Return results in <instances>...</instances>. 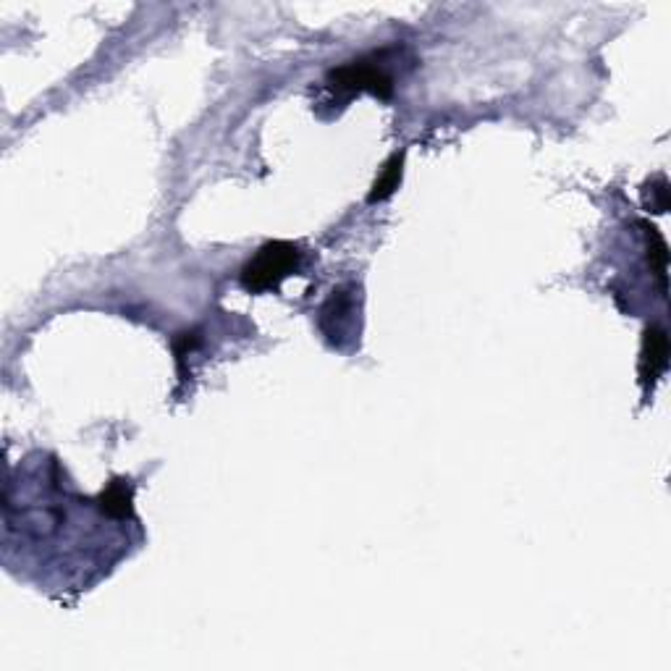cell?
<instances>
[{
  "label": "cell",
  "mask_w": 671,
  "mask_h": 671,
  "mask_svg": "<svg viewBox=\"0 0 671 671\" xmlns=\"http://www.w3.org/2000/svg\"><path fill=\"white\" fill-rule=\"evenodd\" d=\"M299 260H302V252L294 242L278 239V242L263 244L242 268V286L252 294L278 289L299 268Z\"/></svg>",
  "instance_id": "6da1fadb"
},
{
  "label": "cell",
  "mask_w": 671,
  "mask_h": 671,
  "mask_svg": "<svg viewBox=\"0 0 671 671\" xmlns=\"http://www.w3.org/2000/svg\"><path fill=\"white\" fill-rule=\"evenodd\" d=\"M197 344H200V331H184V333H179L176 339H173V352H176V360H179V365L187 360L194 349H197Z\"/></svg>",
  "instance_id": "9c48e42d"
},
{
  "label": "cell",
  "mask_w": 671,
  "mask_h": 671,
  "mask_svg": "<svg viewBox=\"0 0 671 671\" xmlns=\"http://www.w3.org/2000/svg\"><path fill=\"white\" fill-rule=\"evenodd\" d=\"M354 312V289L352 286H341L328 297V302L320 310V328L328 339H336L344 333V326L349 323V315Z\"/></svg>",
  "instance_id": "277c9868"
},
{
  "label": "cell",
  "mask_w": 671,
  "mask_h": 671,
  "mask_svg": "<svg viewBox=\"0 0 671 671\" xmlns=\"http://www.w3.org/2000/svg\"><path fill=\"white\" fill-rule=\"evenodd\" d=\"M328 87L344 95H357V92H370V95L388 100L394 95V77L381 63V58H360L349 61L339 69L328 74Z\"/></svg>",
  "instance_id": "7a4b0ae2"
},
{
  "label": "cell",
  "mask_w": 671,
  "mask_h": 671,
  "mask_svg": "<svg viewBox=\"0 0 671 671\" xmlns=\"http://www.w3.org/2000/svg\"><path fill=\"white\" fill-rule=\"evenodd\" d=\"M643 202L651 213H666V210H669V181H666L664 176H656V179L643 189Z\"/></svg>",
  "instance_id": "ba28073f"
},
{
  "label": "cell",
  "mask_w": 671,
  "mask_h": 671,
  "mask_svg": "<svg viewBox=\"0 0 671 671\" xmlns=\"http://www.w3.org/2000/svg\"><path fill=\"white\" fill-rule=\"evenodd\" d=\"M100 512L111 519H132L134 517V485L126 478H113L97 496Z\"/></svg>",
  "instance_id": "5b68a950"
},
{
  "label": "cell",
  "mask_w": 671,
  "mask_h": 671,
  "mask_svg": "<svg viewBox=\"0 0 671 671\" xmlns=\"http://www.w3.org/2000/svg\"><path fill=\"white\" fill-rule=\"evenodd\" d=\"M402 173H404V153H394L386 160V163H383L373 189H370V194H367V202L388 200V197L399 189V184H402Z\"/></svg>",
  "instance_id": "8992f818"
},
{
  "label": "cell",
  "mask_w": 671,
  "mask_h": 671,
  "mask_svg": "<svg viewBox=\"0 0 671 671\" xmlns=\"http://www.w3.org/2000/svg\"><path fill=\"white\" fill-rule=\"evenodd\" d=\"M645 231V236H648V263H651V268L656 270L658 281H661V286L666 289V265H669V247H666L664 236L658 234L656 226H651V223H640Z\"/></svg>",
  "instance_id": "52a82bcc"
},
{
  "label": "cell",
  "mask_w": 671,
  "mask_h": 671,
  "mask_svg": "<svg viewBox=\"0 0 671 671\" xmlns=\"http://www.w3.org/2000/svg\"><path fill=\"white\" fill-rule=\"evenodd\" d=\"M669 367V336L661 326H648L643 333V349H640V383L645 391H651L658 378Z\"/></svg>",
  "instance_id": "3957f363"
}]
</instances>
